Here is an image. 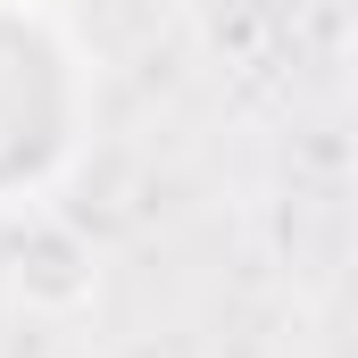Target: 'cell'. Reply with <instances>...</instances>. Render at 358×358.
I'll return each instance as SVG.
<instances>
[{
    "instance_id": "2",
    "label": "cell",
    "mask_w": 358,
    "mask_h": 358,
    "mask_svg": "<svg viewBox=\"0 0 358 358\" xmlns=\"http://www.w3.org/2000/svg\"><path fill=\"white\" fill-rule=\"evenodd\" d=\"M342 67H350V92H358V25H350V42H342Z\"/></svg>"
},
{
    "instance_id": "1",
    "label": "cell",
    "mask_w": 358,
    "mask_h": 358,
    "mask_svg": "<svg viewBox=\"0 0 358 358\" xmlns=\"http://www.w3.org/2000/svg\"><path fill=\"white\" fill-rule=\"evenodd\" d=\"M92 125V67L42 0H0V217L34 208L76 167Z\"/></svg>"
}]
</instances>
